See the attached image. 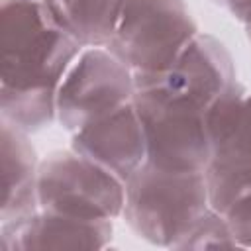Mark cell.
Wrapping results in <instances>:
<instances>
[{"instance_id": "cell-1", "label": "cell", "mask_w": 251, "mask_h": 251, "mask_svg": "<svg viewBox=\"0 0 251 251\" xmlns=\"http://www.w3.org/2000/svg\"><path fill=\"white\" fill-rule=\"evenodd\" d=\"M82 45L65 33L41 0H2L0 114L35 133L57 120V88Z\"/></svg>"}, {"instance_id": "cell-2", "label": "cell", "mask_w": 251, "mask_h": 251, "mask_svg": "<svg viewBox=\"0 0 251 251\" xmlns=\"http://www.w3.org/2000/svg\"><path fill=\"white\" fill-rule=\"evenodd\" d=\"M208 208L204 173H173L145 163L126 180L122 218L139 239L175 249Z\"/></svg>"}, {"instance_id": "cell-3", "label": "cell", "mask_w": 251, "mask_h": 251, "mask_svg": "<svg viewBox=\"0 0 251 251\" xmlns=\"http://www.w3.org/2000/svg\"><path fill=\"white\" fill-rule=\"evenodd\" d=\"M198 33L184 0H126L106 49L131 73L135 88L163 76Z\"/></svg>"}, {"instance_id": "cell-4", "label": "cell", "mask_w": 251, "mask_h": 251, "mask_svg": "<svg viewBox=\"0 0 251 251\" xmlns=\"http://www.w3.org/2000/svg\"><path fill=\"white\" fill-rule=\"evenodd\" d=\"M133 106L141 120L147 165L173 173H204L212 159L204 108L173 96L159 84L135 88Z\"/></svg>"}, {"instance_id": "cell-5", "label": "cell", "mask_w": 251, "mask_h": 251, "mask_svg": "<svg viewBox=\"0 0 251 251\" xmlns=\"http://www.w3.org/2000/svg\"><path fill=\"white\" fill-rule=\"evenodd\" d=\"M212 159L204 171L210 208L226 212L251 190V90L229 84L204 112Z\"/></svg>"}, {"instance_id": "cell-6", "label": "cell", "mask_w": 251, "mask_h": 251, "mask_svg": "<svg viewBox=\"0 0 251 251\" xmlns=\"http://www.w3.org/2000/svg\"><path fill=\"white\" fill-rule=\"evenodd\" d=\"M37 198L43 212L114 222L124 210L126 182L75 149H57L39 161Z\"/></svg>"}, {"instance_id": "cell-7", "label": "cell", "mask_w": 251, "mask_h": 251, "mask_svg": "<svg viewBox=\"0 0 251 251\" xmlns=\"http://www.w3.org/2000/svg\"><path fill=\"white\" fill-rule=\"evenodd\" d=\"M133 73L106 47H82L57 88V122L71 133L129 104Z\"/></svg>"}, {"instance_id": "cell-8", "label": "cell", "mask_w": 251, "mask_h": 251, "mask_svg": "<svg viewBox=\"0 0 251 251\" xmlns=\"http://www.w3.org/2000/svg\"><path fill=\"white\" fill-rule=\"evenodd\" d=\"M235 80V65L227 47L214 35L198 31L153 84L206 110Z\"/></svg>"}, {"instance_id": "cell-9", "label": "cell", "mask_w": 251, "mask_h": 251, "mask_svg": "<svg viewBox=\"0 0 251 251\" xmlns=\"http://www.w3.org/2000/svg\"><path fill=\"white\" fill-rule=\"evenodd\" d=\"M71 149L124 182L147 163V145L133 102L71 133Z\"/></svg>"}, {"instance_id": "cell-10", "label": "cell", "mask_w": 251, "mask_h": 251, "mask_svg": "<svg viewBox=\"0 0 251 251\" xmlns=\"http://www.w3.org/2000/svg\"><path fill=\"white\" fill-rule=\"evenodd\" d=\"M114 235L110 220H80L51 212H35L18 222H2L0 247L4 251L47 249H104Z\"/></svg>"}, {"instance_id": "cell-11", "label": "cell", "mask_w": 251, "mask_h": 251, "mask_svg": "<svg viewBox=\"0 0 251 251\" xmlns=\"http://www.w3.org/2000/svg\"><path fill=\"white\" fill-rule=\"evenodd\" d=\"M0 151H2V222H18L39 212L37 171L39 161L29 133L0 120Z\"/></svg>"}, {"instance_id": "cell-12", "label": "cell", "mask_w": 251, "mask_h": 251, "mask_svg": "<svg viewBox=\"0 0 251 251\" xmlns=\"http://www.w3.org/2000/svg\"><path fill=\"white\" fill-rule=\"evenodd\" d=\"M51 20L82 47H106L126 0H41Z\"/></svg>"}, {"instance_id": "cell-13", "label": "cell", "mask_w": 251, "mask_h": 251, "mask_svg": "<svg viewBox=\"0 0 251 251\" xmlns=\"http://www.w3.org/2000/svg\"><path fill=\"white\" fill-rule=\"evenodd\" d=\"M214 247L235 249L239 245L231 233L226 216L214 208H208L186 231V235L175 245V249H214Z\"/></svg>"}, {"instance_id": "cell-14", "label": "cell", "mask_w": 251, "mask_h": 251, "mask_svg": "<svg viewBox=\"0 0 251 251\" xmlns=\"http://www.w3.org/2000/svg\"><path fill=\"white\" fill-rule=\"evenodd\" d=\"M231 233L239 247L251 249V190L237 198L226 212H224Z\"/></svg>"}, {"instance_id": "cell-15", "label": "cell", "mask_w": 251, "mask_h": 251, "mask_svg": "<svg viewBox=\"0 0 251 251\" xmlns=\"http://www.w3.org/2000/svg\"><path fill=\"white\" fill-rule=\"evenodd\" d=\"M210 2L224 8L237 22H243L251 14V0H210Z\"/></svg>"}, {"instance_id": "cell-16", "label": "cell", "mask_w": 251, "mask_h": 251, "mask_svg": "<svg viewBox=\"0 0 251 251\" xmlns=\"http://www.w3.org/2000/svg\"><path fill=\"white\" fill-rule=\"evenodd\" d=\"M243 24V27H245V35H247V41L251 43V14L241 22Z\"/></svg>"}]
</instances>
